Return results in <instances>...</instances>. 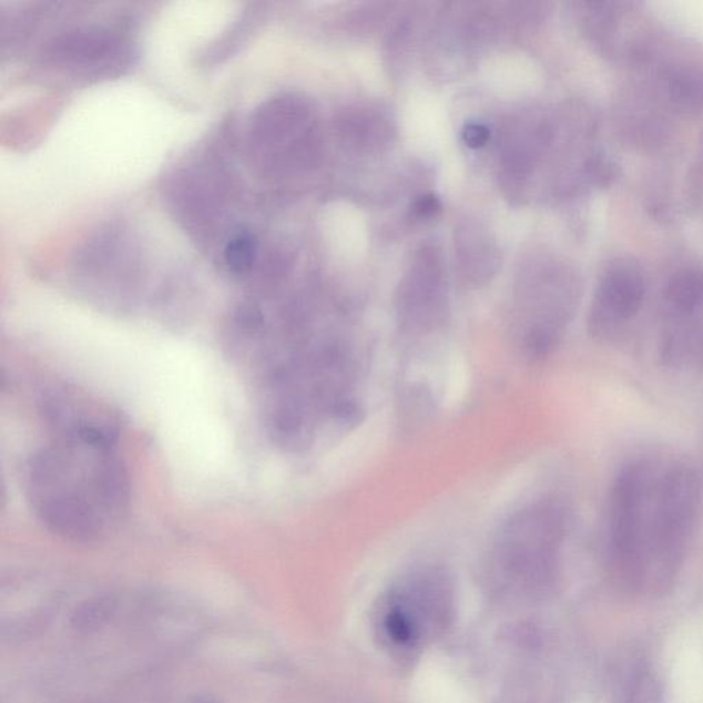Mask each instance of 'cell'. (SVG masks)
Wrapping results in <instances>:
<instances>
[{
	"label": "cell",
	"instance_id": "cell-7",
	"mask_svg": "<svg viewBox=\"0 0 703 703\" xmlns=\"http://www.w3.org/2000/svg\"><path fill=\"white\" fill-rule=\"evenodd\" d=\"M665 302L673 313L689 315L703 303V274L699 268H682L673 274L665 289Z\"/></svg>",
	"mask_w": 703,
	"mask_h": 703
},
{
	"label": "cell",
	"instance_id": "cell-1",
	"mask_svg": "<svg viewBox=\"0 0 703 703\" xmlns=\"http://www.w3.org/2000/svg\"><path fill=\"white\" fill-rule=\"evenodd\" d=\"M28 503L45 528L74 543H94L129 514V472L114 444L62 439L30 459Z\"/></svg>",
	"mask_w": 703,
	"mask_h": 703
},
{
	"label": "cell",
	"instance_id": "cell-11",
	"mask_svg": "<svg viewBox=\"0 0 703 703\" xmlns=\"http://www.w3.org/2000/svg\"><path fill=\"white\" fill-rule=\"evenodd\" d=\"M462 137L469 147L480 149L487 145L489 137H491V132L483 124L470 123L465 125Z\"/></svg>",
	"mask_w": 703,
	"mask_h": 703
},
{
	"label": "cell",
	"instance_id": "cell-4",
	"mask_svg": "<svg viewBox=\"0 0 703 703\" xmlns=\"http://www.w3.org/2000/svg\"><path fill=\"white\" fill-rule=\"evenodd\" d=\"M42 412L62 439L116 442L119 419L111 407L74 386L59 385L44 391Z\"/></svg>",
	"mask_w": 703,
	"mask_h": 703
},
{
	"label": "cell",
	"instance_id": "cell-9",
	"mask_svg": "<svg viewBox=\"0 0 703 703\" xmlns=\"http://www.w3.org/2000/svg\"><path fill=\"white\" fill-rule=\"evenodd\" d=\"M257 242L249 233H242L228 242L224 257L230 271L234 274H245L256 261Z\"/></svg>",
	"mask_w": 703,
	"mask_h": 703
},
{
	"label": "cell",
	"instance_id": "cell-5",
	"mask_svg": "<svg viewBox=\"0 0 703 703\" xmlns=\"http://www.w3.org/2000/svg\"><path fill=\"white\" fill-rule=\"evenodd\" d=\"M645 278L641 265L631 257H617L599 281L591 327L595 336H610L641 310Z\"/></svg>",
	"mask_w": 703,
	"mask_h": 703
},
{
	"label": "cell",
	"instance_id": "cell-8",
	"mask_svg": "<svg viewBox=\"0 0 703 703\" xmlns=\"http://www.w3.org/2000/svg\"><path fill=\"white\" fill-rule=\"evenodd\" d=\"M620 703H666L659 677L649 670H641L628 680Z\"/></svg>",
	"mask_w": 703,
	"mask_h": 703
},
{
	"label": "cell",
	"instance_id": "cell-2",
	"mask_svg": "<svg viewBox=\"0 0 703 703\" xmlns=\"http://www.w3.org/2000/svg\"><path fill=\"white\" fill-rule=\"evenodd\" d=\"M702 482L689 466H674L656 481L651 505L642 595H661L679 573L691 532L699 521Z\"/></svg>",
	"mask_w": 703,
	"mask_h": 703
},
{
	"label": "cell",
	"instance_id": "cell-6",
	"mask_svg": "<svg viewBox=\"0 0 703 703\" xmlns=\"http://www.w3.org/2000/svg\"><path fill=\"white\" fill-rule=\"evenodd\" d=\"M668 100L680 113L696 114L703 111V73L693 67L672 69L665 78Z\"/></svg>",
	"mask_w": 703,
	"mask_h": 703
},
{
	"label": "cell",
	"instance_id": "cell-3",
	"mask_svg": "<svg viewBox=\"0 0 703 703\" xmlns=\"http://www.w3.org/2000/svg\"><path fill=\"white\" fill-rule=\"evenodd\" d=\"M655 483L648 466L628 465L617 476L610 503V550L617 575L641 593Z\"/></svg>",
	"mask_w": 703,
	"mask_h": 703
},
{
	"label": "cell",
	"instance_id": "cell-10",
	"mask_svg": "<svg viewBox=\"0 0 703 703\" xmlns=\"http://www.w3.org/2000/svg\"><path fill=\"white\" fill-rule=\"evenodd\" d=\"M384 626L388 636L397 644H408L418 638V625L405 607L391 608L385 615Z\"/></svg>",
	"mask_w": 703,
	"mask_h": 703
},
{
	"label": "cell",
	"instance_id": "cell-12",
	"mask_svg": "<svg viewBox=\"0 0 703 703\" xmlns=\"http://www.w3.org/2000/svg\"><path fill=\"white\" fill-rule=\"evenodd\" d=\"M414 211L420 217H431L441 211L440 200L435 195H424L414 205Z\"/></svg>",
	"mask_w": 703,
	"mask_h": 703
}]
</instances>
